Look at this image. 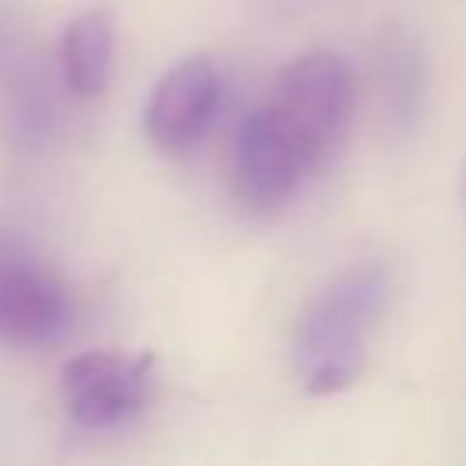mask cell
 I'll return each instance as SVG.
<instances>
[{
    "mask_svg": "<svg viewBox=\"0 0 466 466\" xmlns=\"http://www.w3.org/2000/svg\"><path fill=\"white\" fill-rule=\"evenodd\" d=\"M390 277L379 262L339 269L302 309L295 328V371L313 397L353 386L368 360V339L386 309Z\"/></svg>",
    "mask_w": 466,
    "mask_h": 466,
    "instance_id": "6da1fadb",
    "label": "cell"
},
{
    "mask_svg": "<svg viewBox=\"0 0 466 466\" xmlns=\"http://www.w3.org/2000/svg\"><path fill=\"white\" fill-rule=\"evenodd\" d=\"M266 106L277 116V124L288 131V138L299 146L309 171L324 167L339 153L350 131V116H353L350 66L328 47L306 51L280 69L273 84V98Z\"/></svg>",
    "mask_w": 466,
    "mask_h": 466,
    "instance_id": "7a4b0ae2",
    "label": "cell"
},
{
    "mask_svg": "<svg viewBox=\"0 0 466 466\" xmlns=\"http://www.w3.org/2000/svg\"><path fill=\"white\" fill-rule=\"evenodd\" d=\"M153 357L87 350L62 364V397L84 430H106L135 415L149 397Z\"/></svg>",
    "mask_w": 466,
    "mask_h": 466,
    "instance_id": "3957f363",
    "label": "cell"
},
{
    "mask_svg": "<svg viewBox=\"0 0 466 466\" xmlns=\"http://www.w3.org/2000/svg\"><path fill=\"white\" fill-rule=\"evenodd\" d=\"M306 171V157L277 124L269 106L244 113L233 142V189L248 211L266 215L284 208L299 193Z\"/></svg>",
    "mask_w": 466,
    "mask_h": 466,
    "instance_id": "277c9868",
    "label": "cell"
},
{
    "mask_svg": "<svg viewBox=\"0 0 466 466\" xmlns=\"http://www.w3.org/2000/svg\"><path fill=\"white\" fill-rule=\"evenodd\" d=\"M69 328V288L33 255L0 248V339L15 346H51Z\"/></svg>",
    "mask_w": 466,
    "mask_h": 466,
    "instance_id": "5b68a950",
    "label": "cell"
},
{
    "mask_svg": "<svg viewBox=\"0 0 466 466\" xmlns=\"http://www.w3.org/2000/svg\"><path fill=\"white\" fill-rule=\"evenodd\" d=\"M218 102H222V76L215 62L204 55L182 58L157 80L146 102L142 124H146L149 142L164 153L193 149L208 135L218 113Z\"/></svg>",
    "mask_w": 466,
    "mask_h": 466,
    "instance_id": "8992f818",
    "label": "cell"
},
{
    "mask_svg": "<svg viewBox=\"0 0 466 466\" xmlns=\"http://www.w3.org/2000/svg\"><path fill=\"white\" fill-rule=\"evenodd\" d=\"M113 51H116V29H113V15L95 7L76 15L66 33H62V80L73 95L80 98H95L106 91L109 84V69H113Z\"/></svg>",
    "mask_w": 466,
    "mask_h": 466,
    "instance_id": "52a82bcc",
    "label": "cell"
},
{
    "mask_svg": "<svg viewBox=\"0 0 466 466\" xmlns=\"http://www.w3.org/2000/svg\"><path fill=\"white\" fill-rule=\"evenodd\" d=\"M382 84H386V102L393 116L408 120L419 95V62L404 44H393L390 51H382Z\"/></svg>",
    "mask_w": 466,
    "mask_h": 466,
    "instance_id": "ba28073f",
    "label": "cell"
},
{
    "mask_svg": "<svg viewBox=\"0 0 466 466\" xmlns=\"http://www.w3.org/2000/svg\"><path fill=\"white\" fill-rule=\"evenodd\" d=\"M0 44H4V33H0Z\"/></svg>",
    "mask_w": 466,
    "mask_h": 466,
    "instance_id": "9c48e42d",
    "label": "cell"
}]
</instances>
